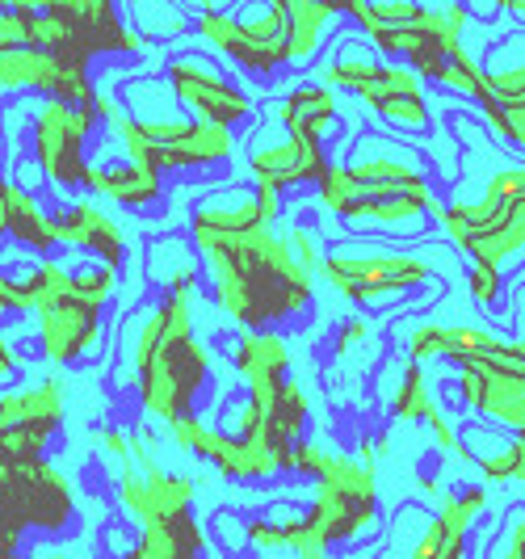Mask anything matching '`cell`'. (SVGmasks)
Returning <instances> with one entry per match:
<instances>
[{"instance_id": "cell-1", "label": "cell", "mask_w": 525, "mask_h": 559, "mask_svg": "<svg viewBox=\"0 0 525 559\" xmlns=\"http://www.w3.org/2000/svg\"><path fill=\"white\" fill-rule=\"evenodd\" d=\"M190 240L206 257L215 304L236 324H244V333H270V324H282L311 304V274L274 231H249L231 240L190 236Z\"/></svg>"}, {"instance_id": "cell-2", "label": "cell", "mask_w": 525, "mask_h": 559, "mask_svg": "<svg viewBox=\"0 0 525 559\" xmlns=\"http://www.w3.org/2000/svg\"><path fill=\"white\" fill-rule=\"evenodd\" d=\"M190 299L194 290H172L165 295L168 311V329L160 349L152 354V362L139 370V400H143V413H152L156 420H177L194 417L198 392L211 374V354L206 345L194 341V320H190Z\"/></svg>"}, {"instance_id": "cell-3", "label": "cell", "mask_w": 525, "mask_h": 559, "mask_svg": "<svg viewBox=\"0 0 525 559\" xmlns=\"http://www.w3.org/2000/svg\"><path fill=\"white\" fill-rule=\"evenodd\" d=\"M374 531H379L374 467L332 454L329 472L315 479V504L307 509L303 531H299V559L324 556L329 543H349Z\"/></svg>"}, {"instance_id": "cell-4", "label": "cell", "mask_w": 525, "mask_h": 559, "mask_svg": "<svg viewBox=\"0 0 525 559\" xmlns=\"http://www.w3.org/2000/svg\"><path fill=\"white\" fill-rule=\"evenodd\" d=\"M198 34L256 76H270L274 68L290 63V4L286 0L240 4L236 13L219 4H202Z\"/></svg>"}, {"instance_id": "cell-5", "label": "cell", "mask_w": 525, "mask_h": 559, "mask_svg": "<svg viewBox=\"0 0 525 559\" xmlns=\"http://www.w3.org/2000/svg\"><path fill=\"white\" fill-rule=\"evenodd\" d=\"M72 522V484L51 463H0V547L13 556L22 531H63Z\"/></svg>"}, {"instance_id": "cell-6", "label": "cell", "mask_w": 525, "mask_h": 559, "mask_svg": "<svg viewBox=\"0 0 525 559\" xmlns=\"http://www.w3.org/2000/svg\"><path fill=\"white\" fill-rule=\"evenodd\" d=\"M324 274L354 304H387L433 278V270L420 257L383 249H332L324 257Z\"/></svg>"}, {"instance_id": "cell-7", "label": "cell", "mask_w": 525, "mask_h": 559, "mask_svg": "<svg viewBox=\"0 0 525 559\" xmlns=\"http://www.w3.org/2000/svg\"><path fill=\"white\" fill-rule=\"evenodd\" d=\"M102 118L93 106H63L47 102L34 114V160L43 168V177L59 190H76L84 186V143L93 135Z\"/></svg>"}, {"instance_id": "cell-8", "label": "cell", "mask_w": 525, "mask_h": 559, "mask_svg": "<svg viewBox=\"0 0 525 559\" xmlns=\"http://www.w3.org/2000/svg\"><path fill=\"white\" fill-rule=\"evenodd\" d=\"M165 81L177 93V102L190 114H198V122H215L227 131L249 122V93H240L206 56H172L165 63Z\"/></svg>"}, {"instance_id": "cell-9", "label": "cell", "mask_w": 525, "mask_h": 559, "mask_svg": "<svg viewBox=\"0 0 525 559\" xmlns=\"http://www.w3.org/2000/svg\"><path fill=\"white\" fill-rule=\"evenodd\" d=\"M282 211V190L256 186V190H211L194 202L190 211V236H249V231H270V224Z\"/></svg>"}, {"instance_id": "cell-10", "label": "cell", "mask_w": 525, "mask_h": 559, "mask_svg": "<svg viewBox=\"0 0 525 559\" xmlns=\"http://www.w3.org/2000/svg\"><path fill=\"white\" fill-rule=\"evenodd\" d=\"M249 165L256 186H274V190H286V186H303V181H315L329 173V160H324V147L307 140H295L286 135L282 127H265L249 147Z\"/></svg>"}, {"instance_id": "cell-11", "label": "cell", "mask_w": 525, "mask_h": 559, "mask_svg": "<svg viewBox=\"0 0 525 559\" xmlns=\"http://www.w3.org/2000/svg\"><path fill=\"white\" fill-rule=\"evenodd\" d=\"M43 9L76 29L81 59L110 56V51H122V56H139L143 51L139 29L118 17V9H114L110 0H56V4H43Z\"/></svg>"}, {"instance_id": "cell-12", "label": "cell", "mask_w": 525, "mask_h": 559, "mask_svg": "<svg viewBox=\"0 0 525 559\" xmlns=\"http://www.w3.org/2000/svg\"><path fill=\"white\" fill-rule=\"evenodd\" d=\"M118 504L131 513L143 526H160V522H177V518H190V504H194V479L172 476V472H127L118 484Z\"/></svg>"}, {"instance_id": "cell-13", "label": "cell", "mask_w": 525, "mask_h": 559, "mask_svg": "<svg viewBox=\"0 0 525 559\" xmlns=\"http://www.w3.org/2000/svg\"><path fill=\"white\" fill-rule=\"evenodd\" d=\"M231 366L236 374L249 383V400L261 408V417L270 420L277 408V395L290 383L286 366H290V349L286 341L270 329V333H240L236 349H231Z\"/></svg>"}, {"instance_id": "cell-14", "label": "cell", "mask_w": 525, "mask_h": 559, "mask_svg": "<svg viewBox=\"0 0 525 559\" xmlns=\"http://www.w3.org/2000/svg\"><path fill=\"white\" fill-rule=\"evenodd\" d=\"M458 388L470 408L504 420L509 429L525 433V374L497 370L484 358H463L458 362Z\"/></svg>"}, {"instance_id": "cell-15", "label": "cell", "mask_w": 525, "mask_h": 559, "mask_svg": "<svg viewBox=\"0 0 525 559\" xmlns=\"http://www.w3.org/2000/svg\"><path fill=\"white\" fill-rule=\"evenodd\" d=\"M38 345L51 362H76L102 345V308L63 299L38 311Z\"/></svg>"}, {"instance_id": "cell-16", "label": "cell", "mask_w": 525, "mask_h": 559, "mask_svg": "<svg viewBox=\"0 0 525 559\" xmlns=\"http://www.w3.org/2000/svg\"><path fill=\"white\" fill-rule=\"evenodd\" d=\"M56 236L59 245H76V249L93 252L97 261H106L110 270H122L127 257V240L110 215L97 202H72L56 215Z\"/></svg>"}, {"instance_id": "cell-17", "label": "cell", "mask_w": 525, "mask_h": 559, "mask_svg": "<svg viewBox=\"0 0 525 559\" xmlns=\"http://www.w3.org/2000/svg\"><path fill=\"white\" fill-rule=\"evenodd\" d=\"M68 68H72V59H59L38 47L0 51V97L4 93H47V102H56Z\"/></svg>"}, {"instance_id": "cell-18", "label": "cell", "mask_w": 525, "mask_h": 559, "mask_svg": "<svg viewBox=\"0 0 525 559\" xmlns=\"http://www.w3.org/2000/svg\"><path fill=\"white\" fill-rule=\"evenodd\" d=\"M84 190L106 194L122 206H147L165 194L160 173L135 160H110V165H88L84 168Z\"/></svg>"}, {"instance_id": "cell-19", "label": "cell", "mask_w": 525, "mask_h": 559, "mask_svg": "<svg viewBox=\"0 0 525 559\" xmlns=\"http://www.w3.org/2000/svg\"><path fill=\"white\" fill-rule=\"evenodd\" d=\"M270 114H274L277 127H282L286 135L324 147V140H329V131H332V118H336V97H332L329 88L303 84V88H295L286 102H277Z\"/></svg>"}, {"instance_id": "cell-20", "label": "cell", "mask_w": 525, "mask_h": 559, "mask_svg": "<svg viewBox=\"0 0 525 559\" xmlns=\"http://www.w3.org/2000/svg\"><path fill=\"white\" fill-rule=\"evenodd\" d=\"M231 131L227 127H215V122H194L190 135H181L168 147H156L152 152V168L165 173V168H206V165H223L231 156Z\"/></svg>"}, {"instance_id": "cell-21", "label": "cell", "mask_w": 525, "mask_h": 559, "mask_svg": "<svg viewBox=\"0 0 525 559\" xmlns=\"http://www.w3.org/2000/svg\"><path fill=\"white\" fill-rule=\"evenodd\" d=\"M391 413H395L399 420H425V425H433L438 447L458 450V454H463V442H458L454 425L442 417L438 400L429 395V383H425V370H420V362L404 366V379H399V388H395V395H391Z\"/></svg>"}, {"instance_id": "cell-22", "label": "cell", "mask_w": 525, "mask_h": 559, "mask_svg": "<svg viewBox=\"0 0 525 559\" xmlns=\"http://www.w3.org/2000/svg\"><path fill=\"white\" fill-rule=\"evenodd\" d=\"M458 249L470 252L475 265H488V270H497L500 274V270L525 249V202L522 206H513V211H504V215L492 219L488 227L467 231V240H463Z\"/></svg>"}, {"instance_id": "cell-23", "label": "cell", "mask_w": 525, "mask_h": 559, "mask_svg": "<svg viewBox=\"0 0 525 559\" xmlns=\"http://www.w3.org/2000/svg\"><path fill=\"white\" fill-rule=\"evenodd\" d=\"M206 547V534L198 531L194 518H177L160 526H143L139 543L122 559H198Z\"/></svg>"}, {"instance_id": "cell-24", "label": "cell", "mask_w": 525, "mask_h": 559, "mask_svg": "<svg viewBox=\"0 0 525 559\" xmlns=\"http://www.w3.org/2000/svg\"><path fill=\"white\" fill-rule=\"evenodd\" d=\"M147 278L156 286H165V295L172 290H194L198 282V249L186 236H160L147 245Z\"/></svg>"}, {"instance_id": "cell-25", "label": "cell", "mask_w": 525, "mask_h": 559, "mask_svg": "<svg viewBox=\"0 0 525 559\" xmlns=\"http://www.w3.org/2000/svg\"><path fill=\"white\" fill-rule=\"evenodd\" d=\"M4 202H9V231L17 245H26L34 252H51L59 245L56 236V215H47L34 194H26L22 186H9L4 181Z\"/></svg>"}, {"instance_id": "cell-26", "label": "cell", "mask_w": 525, "mask_h": 559, "mask_svg": "<svg viewBox=\"0 0 525 559\" xmlns=\"http://www.w3.org/2000/svg\"><path fill=\"white\" fill-rule=\"evenodd\" d=\"M484 504H488L484 488H463V492L445 497L442 513H438V522H442V551H438V559H463L470 522L484 513Z\"/></svg>"}, {"instance_id": "cell-27", "label": "cell", "mask_w": 525, "mask_h": 559, "mask_svg": "<svg viewBox=\"0 0 525 559\" xmlns=\"http://www.w3.org/2000/svg\"><path fill=\"white\" fill-rule=\"evenodd\" d=\"M345 13L358 22L370 38L391 34V29H413L429 22V4H413V0H374V4H345Z\"/></svg>"}, {"instance_id": "cell-28", "label": "cell", "mask_w": 525, "mask_h": 559, "mask_svg": "<svg viewBox=\"0 0 525 559\" xmlns=\"http://www.w3.org/2000/svg\"><path fill=\"white\" fill-rule=\"evenodd\" d=\"M286 4H290V63H303L345 4H311V0H286Z\"/></svg>"}, {"instance_id": "cell-29", "label": "cell", "mask_w": 525, "mask_h": 559, "mask_svg": "<svg viewBox=\"0 0 525 559\" xmlns=\"http://www.w3.org/2000/svg\"><path fill=\"white\" fill-rule=\"evenodd\" d=\"M358 97L374 110V106H379V102H387V97H425V88H420V76H416L413 68L379 63V68L361 81Z\"/></svg>"}, {"instance_id": "cell-30", "label": "cell", "mask_w": 525, "mask_h": 559, "mask_svg": "<svg viewBox=\"0 0 525 559\" xmlns=\"http://www.w3.org/2000/svg\"><path fill=\"white\" fill-rule=\"evenodd\" d=\"M26 429L34 433H43V438H51L56 433V425L63 420V383L59 379H43V383H34L26 388Z\"/></svg>"}, {"instance_id": "cell-31", "label": "cell", "mask_w": 525, "mask_h": 559, "mask_svg": "<svg viewBox=\"0 0 525 559\" xmlns=\"http://www.w3.org/2000/svg\"><path fill=\"white\" fill-rule=\"evenodd\" d=\"M118 290V270H110L106 261H84L72 270V299L88 304V308H106Z\"/></svg>"}, {"instance_id": "cell-32", "label": "cell", "mask_w": 525, "mask_h": 559, "mask_svg": "<svg viewBox=\"0 0 525 559\" xmlns=\"http://www.w3.org/2000/svg\"><path fill=\"white\" fill-rule=\"evenodd\" d=\"M374 68H379V59L370 56V51H361V47H341V56L332 59V63H324L320 76H324V84H332V88L358 93L361 81H366Z\"/></svg>"}, {"instance_id": "cell-33", "label": "cell", "mask_w": 525, "mask_h": 559, "mask_svg": "<svg viewBox=\"0 0 525 559\" xmlns=\"http://www.w3.org/2000/svg\"><path fill=\"white\" fill-rule=\"evenodd\" d=\"M374 114L395 127V131H429V106H425V97H387V102H379Z\"/></svg>"}, {"instance_id": "cell-34", "label": "cell", "mask_w": 525, "mask_h": 559, "mask_svg": "<svg viewBox=\"0 0 525 559\" xmlns=\"http://www.w3.org/2000/svg\"><path fill=\"white\" fill-rule=\"evenodd\" d=\"M408 354H413V362H429V358H450V354H454L450 329H445V324H416L413 336H408Z\"/></svg>"}, {"instance_id": "cell-35", "label": "cell", "mask_w": 525, "mask_h": 559, "mask_svg": "<svg viewBox=\"0 0 525 559\" xmlns=\"http://www.w3.org/2000/svg\"><path fill=\"white\" fill-rule=\"evenodd\" d=\"M332 463V454L324 447H315V442H299V447L290 450V467L286 472H295V476H324Z\"/></svg>"}, {"instance_id": "cell-36", "label": "cell", "mask_w": 525, "mask_h": 559, "mask_svg": "<svg viewBox=\"0 0 525 559\" xmlns=\"http://www.w3.org/2000/svg\"><path fill=\"white\" fill-rule=\"evenodd\" d=\"M488 88H492L497 106L525 102V63L522 68H509V72H488Z\"/></svg>"}, {"instance_id": "cell-37", "label": "cell", "mask_w": 525, "mask_h": 559, "mask_svg": "<svg viewBox=\"0 0 525 559\" xmlns=\"http://www.w3.org/2000/svg\"><path fill=\"white\" fill-rule=\"evenodd\" d=\"M475 463L484 467V476H488V479H517V472H522L517 442H513V447H504V450H497V454H475Z\"/></svg>"}, {"instance_id": "cell-38", "label": "cell", "mask_w": 525, "mask_h": 559, "mask_svg": "<svg viewBox=\"0 0 525 559\" xmlns=\"http://www.w3.org/2000/svg\"><path fill=\"white\" fill-rule=\"evenodd\" d=\"M467 286H470V295H475L484 308H492V304H497V295H500V274H497V270H488V265H470Z\"/></svg>"}, {"instance_id": "cell-39", "label": "cell", "mask_w": 525, "mask_h": 559, "mask_svg": "<svg viewBox=\"0 0 525 559\" xmlns=\"http://www.w3.org/2000/svg\"><path fill=\"white\" fill-rule=\"evenodd\" d=\"M13 47H29L26 17L13 9H0V51H13Z\"/></svg>"}, {"instance_id": "cell-40", "label": "cell", "mask_w": 525, "mask_h": 559, "mask_svg": "<svg viewBox=\"0 0 525 559\" xmlns=\"http://www.w3.org/2000/svg\"><path fill=\"white\" fill-rule=\"evenodd\" d=\"M286 245H290V252H295V261L303 265L307 274H311L315 265H324V257H320V249H315V240H311V231H307V227H290Z\"/></svg>"}, {"instance_id": "cell-41", "label": "cell", "mask_w": 525, "mask_h": 559, "mask_svg": "<svg viewBox=\"0 0 525 559\" xmlns=\"http://www.w3.org/2000/svg\"><path fill=\"white\" fill-rule=\"evenodd\" d=\"M29 295L22 290V278H9V274H0V316L4 311H29Z\"/></svg>"}, {"instance_id": "cell-42", "label": "cell", "mask_w": 525, "mask_h": 559, "mask_svg": "<svg viewBox=\"0 0 525 559\" xmlns=\"http://www.w3.org/2000/svg\"><path fill=\"white\" fill-rule=\"evenodd\" d=\"M366 336H370V324H366V320H345V324H341V333L332 336V354H336V358H345V354H349L358 341H366Z\"/></svg>"}, {"instance_id": "cell-43", "label": "cell", "mask_w": 525, "mask_h": 559, "mask_svg": "<svg viewBox=\"0 0 525 559\" xmlns=\"http://www.w3.org/2000/svg\"><path fill=\"white\" fill-rule=\"evenodd\" d=\"M504 110V140H517L525 147V102H513V106H500Z\"/></svg>"}, {"instance_id": "cell-44", "label": "cell", "mask_w": 525, "mask_h": 559, "mask_svg": "<svg viewBox=\"0 0 525 559\" xmlns=\"http://www.w3.org/2000/svg\"><path fill=\"white\" fill-rule=\"evenodd\" d=\"M97 442L110 450L114 459H131V433H122V429H102Z\"/></svg>"}, {"instance_id": "cell-45", "label": "cell", "mask_w": 525, "mask_h": 559, "mask_svg": "<svg viewBox=\"0 0 525 559\" xmlns=\"http://www.w3.org/2000/svg\"><path fill=\"white\" fill-rule=\"evenodd\" d=\"M215 531H219V538L231 547V543H240V538H249V526H240L231 513H215V522H211Z\"/></svg>"}, {"instance_id": "cell-46", "label": "cell", "mask_w": 525, "mask_h": 559, "mask_svg": "<svg viewBox=\"0 0 525 559\" xmlns=\"http://www.w3.org/2000/svg\"><path fill=\"white\" fill-rule=\"evenodd\" d=\"M504 559H525V509L513 518V526H509V547H504Z\"/></svg>"}, {"instance_id": "cell-47", "label": "cell", "mask_w": 525, "mask_h": 559, "mask_svg": "<svg viewBox=\"0 0 525 559\" xmlns=\"http://www.w3.org/2000/svg\"><path fill=\"white\" fill-rule=\"evenodd\" d=\"M13 379H17V354H13L9 336L0 333V388H9Z\"/></svg>"}, {"instance_id": "cell-48", "label": "cell", "mask_w": 525, "mask_h": 559, "mask_svg": "<svg viewBox=\"0 0 525 559\" xmlns=\"http://www.w3.org/2000/svg\"><path fill=\"white\" fill-rule=\"evenodd\" d=\"M9 231V202H4V181H0V236Z\"/></svg>"}, {"instance_id": "cell-49", "label": "cell", "mask_w": 525, "mask_h": 559, "mask_svg": "<svg viewBox=\"0 0 525 559\" xmlns=\"http://www.w3.org/2000/svg\"><path fill=\"white\" fill-rule=\"evenodd\" d=\"M517 454H522V472H517V479L525 484V433H517Z\"/></svg>"}, {"instance_id": "cell-50", "label": "cell", "mask_w": 525, "mask_h": 559, "mask_svg": "<svg viewBox=\"0 0 525 559\" xmlns=\"http://www.w3.org/2000/svg\"><path fill=\"white\" fill-rule=\"evenodd\" d=\"M509 9H513V13H522V17H525V0H513Z\"/></svg>"}, {"instance_id": "cell-51", "label": "cell", "mask_w": 525, "mask_h": 559, "mask_svg": "<svg viewBox=\"0 0 525 559\" xmlns=\"http://www.w3.org/2000/svg\"><path fill=\"white\" fill-rule=\"evenodd\" d=\"M47 559H68V556H63V551H56V556H47Z\"/></svg>"}, {"instance_id": "cell-52", "label": "cell", "mask_w": 525, "mask_h": 559, "mask_svg": "<svg viewBox=\"0 0 525 559\" xmlns=\"http://www.w3.org/2000/svg\"><path fill=\"white\" fill-rule=\"evenodd\" d=\"M307 559H329V556H307Z\"/></svg>"}, {"instance_id": "cell-53", "label": "cell", "mask_w": 525, "mask_h": 559, "mask_svg": "<svg viewBox=\"0 0 525 559\" xmlns=\"http://www.w3.org/2000/svg\"><path fill=\"white\" fill-rule=\"evenodd\" d=\"M0 181H4V177H0Z\"/></svg>"}, {"instance_id": "cell-54", "label": "cell", "mask_w": 525, "mask_h": 559, "mask_svg": "<svg viewBox=\"0 0 525 559\" xmlns=\"http://www.w3.org/2000/svg\"><path fill=\"white\" fill-rule=\"evenodd\" d=\"M198 559H202V556H198Z\"/></svg>"}]
</instances>
